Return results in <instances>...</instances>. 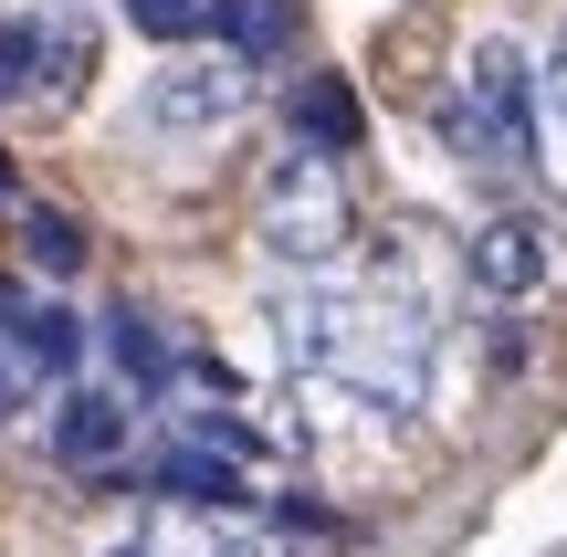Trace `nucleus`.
<instances>
[{"mask_svg":"<svg viewBox=\"0 0 567 557\" xmlns=\"http://www.w3.org/2000/svg\"><path fill=\"white\" fill-rule=\"evenodd\" d=\"M536 126H547V105H536V63L526 42H473L463 74H452V105H442V137L452 158H494V168H526L536 158Z\"/></svg>","mask_w":567,"mask_h":557,"instance_id":"1","label":"nucleus"},{"mask_svg":"<svg viewBox=\"0 0 567 557\" xmlns=\"http://www.w3.org/2000/svg\"><path fill=\"white\" fill-rule=\"evenodd\" d=\"M252 243H264L284 274H326L347 243H358V200H347V179L326 158H284L274 179H264V200H252Z\"/></svg>","mask_w":567,"mask_h":557,"instance_id":"2","label":"nucleus"},{"mask_svg":"<svg viewBox=\"0 0 567 557\" xmlns=\"http://www.w3.org/2000/svg\"><path fill=\"white\" fill-rule=\"evenodd\" d=\"M243 105H252V63L210 42V53H168L147 74L137 126L147 137H221V126H243Z\"/></svg>","mask_w":567,"mask_h":557,"instance_id":"3","label":"nucleus"},{"mask_svg":"<svg viewBox=\"0 0 567 557\" xmlns=\"http://www.w3.org/2000/svg\"><path fill=\"white\" fill-rule=\"evenodd\" d=\"M264 337H274V358L295 379H337L347 358H358V295H337V285H284L274 306H264Z\"/></svg>","mask_w":567,"mask_h":557,"instance_id":"4","label":"nucleus"},{"mask_svg":"<svg viewBox=\"0 0 567 557\" xmlns=\"http://www.w3.org/2000/svg\"><path fill=\"white\" fill-rule=\"evenodd\" d=\"M463 274H473L484 306H526V295H547L557 252H547V231H536L526 210H484V221L463 231Z\"/></svg>","mask_w":567,"mask_h":557,"instance_id":"5","label":"nucleus"},{"mask_svg":"<svg viewBox=\"0 0 567 557\" xmlns=\"http://www.w3.org/2000/svg\"><path fill=\"white\" fill-rule=\"evenodd\" d=\"M0 348H21V369H42V379H74L84 316L74 306H42V295H21V285H0Z\"/></svg>","mask_w":567,"mask_h":557,"instance_id":"6","label":"nucleus"},{"mask_svg":"<svg viewBox=\"0 0 567 557\" xmlns=\"http://www.w3.org/2000/svg\"><path fill=\"white\" fill-rule=\"evenodd\" d=\"M126 432H137V400L126 390H63V411H53V453L74 474H105L126 453Z\"/></svg>","mask_w":567,"mask_h":557,"instance_id":"7","label":"nucleus"},{"mask_svg":"<svg viewBox=\"0 0 567 557\" xmlns=\"http://www.w3.org/2000/svg\"><path fill=\"white\" fill-rule=\"evenodd\" d=\"M105 358H116L126 400H158L168 379H179V348H168V327L147 306H116V316H105Z\"/></svg>","mask_w":567,"mask_h":557,"instance_id":"8","label":"nucleus"},{"mask_svg":"<svg viewBox=\"0 0 567 557\" xmlns=\"http://www.w3.org/2000/svg\"><path fill=\"white\" fill-rule=\"evenodd\" d=\"M42 21V53H32V105H74L84 74H95V21L84 11H32Z\"/></svg>","mask_w":567,"mask_h":557,"instance_id":"9","label":"nucleus"},{"mask_svg":"<svg viewBox=\"0 0 567 557\" xmlns=\"http://www.w3.org/2000/svg\"><path fill=\"white\" fill-rule=\"evenodd\" d=\"M358 147V95H347L337 74H305L295 95V158H347Z\"/></svg>","mask_w":567,"mask_h":557,"instance_id":"10","label":"nucleus"},{"mask_svg":"<svg viewBox=\"0 0 567 557\" xmlns=\"http://www.w3.org/2000/svg\"><path fill=\"white\" fill-rule=\"evenodd\" d=\"M210 42L243 53V63H264V53L295 42V0H210Z\"/></svg>","mask_w":567,"mask_h":557,"instance_id":"11","label":"nucleus"},{"mask_svg":"<svg viewBox=\"0 0 567 557\" xmlns=\"http://www.w3.org/2000/svg\"><path fill=\"white\" fill-rule=\"evenodd\" d=\"M21 252H32L42 274H84V231H74V210H21Z\"/></svg>","mask_w":567,"mask_h":557,"instance_id":"12","label":"nucleus"},{"mask_svg":"<svg viewBox=\"0 0 567 557\" xmlns=\"http://www.w3.org/2000/svg\"><path fill=\"white\" fill-rule=\"evenodd\" d=\"M126 21H137L147 42H210V0H126Z\"/></svg>","mask_w":567,"mask_h":557,"instance_id":"13","label":"nucleus"},{"mask_svg":"<svg viewBox=\"0 0 567 557\" xmlns=\"http://www.w3.org/2000/svg\"><path fill=\"white\" fill-rule=\"evenodd\" d=\"M32 53H42V21H32V11L0 21V116H11V105H32Z\"/></svg>","mask_w":567,"mask_h":557,"instance_id":"14","label":"nucleus"},{"mask_svg":"<svg viewBox=\"0 0 567 557\" xmlns=\"http://www.w3.org/2000/svg\"><path fill=\"white\" fill-rule=\"evenodd\" d=\"M536 105H547V116L567 126V32H557V53L536 63Z\"/></svg>","mask_w":567,"mask_h":557,"instance_id":"15","label":"nucleus"},{"mask_svg":"<svg viewBox=\"0 0 567 557\" xmlns=\"http://www.w3.org/2000/svg\"><path fill=\"white\" fill-rule=\"evenodd\" d=\"M95 557H158V537H147V526H126V537H105Z\"/></svg>","mask_w":567,"mask_h":557,"instance_id":"16","label":"nucleus"},{"mask_svg":"<svg viewBox=\"0 0 567 557\" xmlns=\"http://www.w3.org/2000/svg\"><path fill=\"white\" fill-rule=\"evenodd\" d=\"M0 189H11V168H0Z\"/></svg>","mask_w":567,"mask_h":557,"instance_id":"17","label":"nucleus"},{"mask_svg":"<svg viewBox=\"0 0 567 557\" xmlns=\"http://www.w3.org/2000/svg\"><path fill=\"white\" fill-rule=\"evenodd\" d=\"M0 400H11V390H0Z\"/></svg>","mask_w":567,"mask_h":557,"instance_id":"18","label":"nucleus"}]
</instances>
